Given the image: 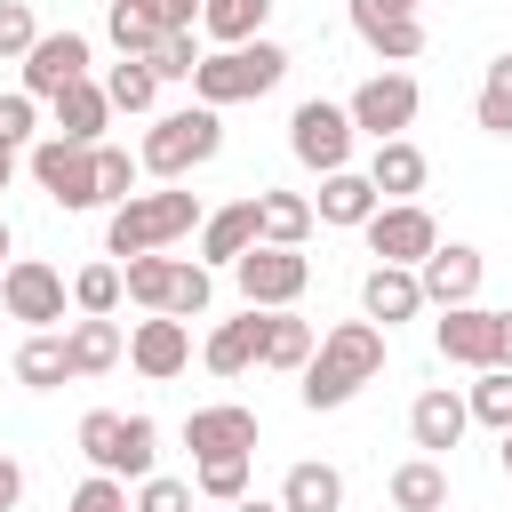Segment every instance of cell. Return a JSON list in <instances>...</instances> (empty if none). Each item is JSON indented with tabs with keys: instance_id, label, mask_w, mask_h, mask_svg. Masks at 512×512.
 <instances>
[{
	"instance_id": "cell-1",
	"label": "cell",
	"mask_w": 512,
	"mask_h": 512,
	"mask_svg": "<svg viewBox=\"0 0 512 512\" xmlns=\"http://www.w3.org/2000/svg\"><path fill=\"white\" fill-rule=\"evenodd\" d=\"M384 368V328L376 320H344L320 336V352L304 360V408H344L360 384H376Z\"/></svg>"
},
{
	"instance_id": "cell-47",
	"label": "cell",
	"mask_w": 512,
	"mask_h": 512,
	"mask_svg": "<svg viewBox=\"0 0 512 512\" xmlns=\"http://www.w3.org/2000/svg\"><path fill=\"white\" fill-rule=\"evenodd\" d=\"M16 496H24V472H16V456H0V512H16Z\"/></svg>"
},
{
	"instance_id": "cell-40",
	"label": "cell",
	"mask_w": 512,
	"mask_h": 512,
	"mask_svg": "<svg viewBox=\"0 0 512 512\" xmlns=\"http://www.w3.org/2000/svg\"><path fill=\"white\" fill-rule=\"evenodd\" d=\"M96 184H104V200L120 208V200H136V160L120 152V144H96Z\"/></svg>"
},
{
	"instance_id": "cell-44",
	"label": "cell",
	"mask_w": 512,
	"mask_h": 512,
	"mask_svg": "<svg viewBox=\"0 0 512 512\" xmlns=\"http://www.w3.org/2000/svg\"><path fill=\"white\" fill-rule=\"evenodd\" d=\"M32 120H40V96H24V88H16V96H0V136H8V144H24V136H32Z\"/></svg>"
},
{
	"instance_id": "cell-48",
	"label": "cell",
	"mask_w": 512,
	"mask_h": 512,
	"mask_svg": "<svg viewBox=\"0 0 512 512\" xmlns=\"http://www.w3.org/2000/svg\"><path fill=\"white\" fill-rule=\"evenodd\" d=\"M232 512H288V504H280V496H272V504H264V496H240Z\"/></svg>"
},
{
	"instance_id": "cell-31",
	"label": "cell",
	"mask_w": 512,
	"mask_h": 512,
	"mask_svg": "<svg viewBox=\"0 0 512 512\" xmlns=\"http://www.w3.org/2000/svg\"><path fill=\"white\" fill-rule=\"evenodd\" d=\"M16 376H24L32 392H56V384L72 376V352H64V336L32 328V336H24V352H16Z\"/></svg>"
},
{
	"instance_id": "cell-13",
	"label": "cell",
	"mask_w": 512,
	"mask_h": 512,
	"mask_svg": "<svg viewBox=\"0 0 512 512\" xmlns=\"http://www.w3.org/2000/svg\"><path fill=\"white\" fill-rule=\"evenodd\" d=\"M72 80H88V40L80 32H40L32 48H24V96H64Z\"/></svg>"
},
{
	"instance_id": "cell-5",
	"label": "cell",
	"mask_w": 512,
	"mask_h": 512,
	"mask_svg": "<svg viewBox=\"0 0 512 512\" xmlns=\"http://www.w3.org/2000/svg\"><path fill=\"white\" fill-rule=\"evenodd\" d=\"M152 440H160L152 416H120V408H88V416H80V456H88L96 472L152 480Z\"/></svg>"
},
{
	"instance_id": "cell-27",
	"label": "cell",
	"mask_w": 512,
	"mask_h": 512,
	"mask_svg": "<svg viewBox=\"0 0 512 512\" xmlns=\"http://www.w3.org/2000/svg\"><path fill=\"white\" fill-rule=\"evenodd\" d=\"M320 352V336H312V320H296L288 304L280 312H264V368H296L304 376V360Z\"/></svg>"
},
{
	"instance_id": "cell-49",
	"label": "cell",
	"mask_w": 512,
	"mask_h": 512,
	"mask_svg": "<svg viewBox=\"0 0 512 512\" xmlns=\"http://www.w3.org/2000/svg\"><path fill=\"white\" fill-rule=\"evenodd\" d=\"M8 176H16V144L0 136V192H8Z\"/></svg>"
},
{
	"instance_id": "cell-35",
	"label": "cell",
	"mask_w": 512,
	"mask_h": 512,
	"mask_svg": "<svg viewBox=\"0 0 512 512\" xmlns=\"http://www.w3.org/2000/svg\"><path fill=\"white\" fill-rule=\"evenodd\" d=\"M120 296H128V272H120V264H80V272H72V304H80V312H112Z\"/></svg>"
},
{
	"instance_id": "cell-45",
	"label": "cell",
	"mask_w": 512,
	"mask_h": 512,
	"mask_svg": "<svg viewBox=\"0 0 512 512\" xmlns=\"http://www.w3.org/2000/svg\"><path fill=\"white\" fill-rule=\"evenodd\" d=\"M392 16H416V0H352V32H368V24H392Z\"/></svg>"
},
{
	"instance_id": "cell-8",
	"label": "cell",
	"mask_w": 512,
	"mask_h": 512,
	"mask_svg": "<svg viewBox=\"0 0 512 512\" xmlns=\"http://www.w3.org/2000/svg\"><path fill=\"white\" fill-rule=\"evenodd\" d=\"M432 344H440V360H456V368H504V312H488V304H448V312L432 320Z\"/></svg>"
},
{
	"instance_id": "cell-11",
	"label": "cell",
	"mask_w": 512,
	"mask_h": 512,
	"mask_svg": "<svg viewBox=\"0 0 512 512\" xmlns=\"http://www.w3.org/2000/svg\"><path fill=\"white\" fill-rule=\"evenodd\" d=\"M0 304H8V320H24V328H56V320H64V272L40 264V256H16V264L0 272Z\"/></svg>"
},
{
	"instance_id": "cell-10",
	"label": "cell",
	"mask_w": 512,
	"mask_h": 512,
	"mask_svg": "<svg viewBox=\"0 0 512 512\" xmlns=\"http://www.w3.org/2000/svg\"><path fill=\"white\" fill-rule=\"evenodd\" d=\"M360 232H368V256H376V264H424V256L440 248V224H432L416 200H384Z\"/></svg>"
},
{
	"instance_id": "cell-32",
	"label": "cell",
	"mask_w": 512,
	"mask_h": 512,
	"mask_svg": "<svg viewBox=\"0 0 512 512\" xmlns=\"http://www.w3.org/2000/svg\"><path fill=\"white\" fill-rule=\"evenodd\" d=\"M256 216H264L272 248H304V232H312V200H296V192H256Z\"/></svg>"
},
{
	"instance_id": "cell-51",
	"label": "cell",
	"mask_w": 512,
	"mask_h": 512,
	"mask_svg": "<svg viewBox=\"0 0 512 512\" xmlns=\"http://www.w3.org/2000/svg\"><path fill=\"white\" fill-rule=\"evenodd\" d=\"M504 368H512V312H504Z\"/></svg>"
},
{
	"instance_id": "cell-17",
	"label": "cell",
	"mask_w": 512,
	"mask_h": 512,
	"mask_svg": "<svg viewBox=\"0 0 512 512\" xmlns=\"http://www.w3.org/2000/svg\"><path fill=\"white\" fill-rule=\"evenodd\" d=\"M360 312H368L376 328L416 320V312H424V280H416V264H376V272L360 280Z\"/></svg>"
},
{
	"instance_id": "cell-12",
	"label": "cell",
	"mask_w": 512,
	"mask_h": 512,
	"mask_svg": "<svg viewBox=\"0 0 512 512\" xmlns=\"http://www.w3.org/2000/svg\"><path fill=\"white\" fill-rule=\"evenodd\" d=\"M416 104H424V96H416V80H408V72H376V80H360V88H352V104H344V112H352V128H360V136H376V144H384V136H400V128L416 120Z\"/></svg>"
},
{
	"instance_id": "cell-50",
	"label": "cell",
	"mask_w": 512,
	"mask_h": 512,
	"mask_svg": "<svg viewBox=\"0 0 512 512\" xmlns=\"http://www.w3.org/2000/svg\"><path fill=\"white\" fill-rule=\"evenodd\" d=\"M8 264H16V256H8V216H0V272H8Z\"/></svg>"
},
{
	"instance_id": "cell-7",
	"label": "cell",
	"mask_w": 512,
	"mask_h": 512,
	"mask_svg": "<svg viewBox=\"0 0 512 512\" xmlns=\"http://www.w3.org/2000/svg\"><path fill=\"white\" fill-rule=\"evenodd\" d=\"M32 176H40V192H48L56 208H96V200H104V184H96V144L48 136V144H32Z\"/></svg>"
},
{
	"instance_id": "cell-9",
	"label": "cell",
	"mask_w": 512,
	"mask_h": 512,
	"mask_svg": "<svg viewBox=\"0 0 512 512\" xmlns=\"http://www.w3.org/2000/svg\"><path fill=\"white\" fill-rule=\"evenodd\" d=\"M288 152L304 160V168H320V176H336L344 160H352V112L344 104H296L288 112Z\"/></svg>"
},
{
	"instance_id": "cell-52",
	"label": "cell",
	"mask_w": 512,
	"mask_h": 512,
	"mask_svg": "<svg viewBox=\"0 0 512 512\" xmlns=\"http://www.w3.org/2000/svg\"><path fill=\"white\" fill-rule=\"evenodd\" d=\"M496 456H504V472H512V432H504V448H496Z\"/></svg>"
},
{
	"instance_id": "cell-2",
	"label": "cell",
	"mask_w": 512,
	"mask_h": 512,
	"mask_svg": "<svg viewBox=\"0 0 512 512\" xmlns=\"http://www.w3.org/2000/svg\"><path fill=\"white\" fill-rule=\"evenodd\" d=\"M288 80V48H272V40H240V48H216V56H200V72H192V88H200V104H248V96H272Z\"/></svg>"
},
{
	"instance_id": "cell-36",
	"label": "cell",
	"mask_w": 512,
	"mask_h": 512,
	"mask_svg": "<svg viewBox=\"0 0 512 512\" xmlns=\"http://www.w3.org/2000/svg\"><path fill=\"white\" fill-rule=\"evenodd\" d=\"M464 400H472V416H480L488 432H512V368H480V384H472Z\"/></svg>"
},
{
	"instance_id": "cell-43",
	"label": "cell",
	"mask_w": 512,
	"mask_h": 512,
	"mask_svg": "<svg viewBox=\"0 0 512 512\" xmlns=\"http://www.w3.org/2000/svg\"><path fill=\"white\" fill-rule=\"evenodd\" d=\"M136 512H192V480H160V472H152V480L136 488Z\"/></svg>"
},
{
	"instance_id": "cell-26",
	"label": "cell",
	"mask_w": 512,
	"mask_h": 512,
	"mask_svg": "<svg viewBox=\"0 0 512 512\" xmlns=\"http://www.w3.org/2000/svg\"><path fill=\"white\" fill-rule=\"evenodd\" d=\"M248 360H264V312L248 304V320H224L216 336H208V368L216 376H240Z\"/></svg>"
},
{
	"instance_id": "cell-24",
	"label": "cell",
	"mask_w": 512,
	"mask_h": 512,
	"mask_svg": "<svg viewBox=\"0 0 512 512\" xmlns=\"http://www.w3.org/2000/svg\"><path fill=\"white\" fill-rule=\"evenodd\" d=\"M280 504H288V512H344V472H336V464H288Z\"/></svg>"
},
{
	"instance_id": "cell-28",
	"label": "cell",
	"mask_w": 512,
	"mask_h": 512,
	"mask_svg": "<svg viewBox=\"0 0 512 512\" xmlns=\"http://www.w3.org/2000/svg\"><path fill=\"white\" fill-rule=\"evenodd\" d=\"M392 504H400V512H440V504H448V472H440V456H408V464L392 472Z\"/></svg>"
},
{
	"instance_id": "cell-22",
	"label": "cell",
	"mask_w": 512,
	"mask_h": 512,
	"mask_svg": "<svg viewBox=\"0 0 512 512\" xmlns=\"http://www.w3.org/2000/svg\"><path fill=\"white\" fill-rule=\"evenodd\" d=\"M104 120H112V96H104L96 80H72V88L56 96V136H72V144H104Z\"/></svg>"
},
{
	"instance_id": "cell-3",
	"label": "cell",
	"mask_w": 512,
	"mask_h": 512,
	"mask_svg": "<svg viewBox=\"0 0 512 512\" xmlns=\"http://www.w3.org/2000/svg\"><path fill=\"white\" fill-rule=\"evenodd\" d=\"M200 224V200L192 192H136V200H120L112 208V224H104V248L112 256H152V248H168V240H184Z\"/></svg>"
},
{
	"instance_id": "cell-46",
	"label": "cell",
	"mask_w": 512,
	"mask_h": 512,
	"mask_svg": "<svg viewBox=\"0 0 512 512\" xmlns=\"http://www.w3.org/2000/svg\"><path fill=\"white\" fill-rule=\"evenodd\" d=\"M152 8H160V24H168V32H192L208 0H152Z\"/></svg>"
},
{
	"instance_id": "cell-33",
	"label": "cell",
	"mask_w": 512,
	"mask_h": 512,
	"mask_svg": "<svg viewBox=\"0 0 512 512\" xmlns=\"http://www.w3.org/2000/svg\"><path fill=\"white\" fill-rule=\"evenodd\" d=\"M104 96H112V112H152V96H160L152 56H120V64H112V80H104Z\"/></svg>"
},
{
	"instance_id": "cell-6",
	"label": "cell",
	"mask_w": 512,
	"mask_h": 512,
	"mask_svg": "<svg viewBox=\"0 0 512 512\" xmlns=\"http://www.w3.org/2000/svg\"><path fill=\"white\" fill-rule=\"evenodd\" d=\"M232 280H240V296H248L256 312H280V304H296V296L312 288V256H304V248H272V240H256V248L232 264Z\"/></svg>"
},
{
	"instance_id": "cell-23",
	"label": "cell",
	"mask_w": 512,
	"mask_h": 512,
	"mask_svg": "<svg viewBox=\"0 0 512 512\" xmlns=\"http://www.w3.org/2000/svg\"><path fill=\"white\" fill-rule=\"evenodd\" d=\"M368 184H376L384 200H408V192H424V152H416L408 136H384V144H376V160H368Z\"/></svg>"
},
{
	"instance_id": "cell-38",
	"label": "cell",
	"mask_w": 512,
	"mask_h": 512,
	"mask_svg": "<svg viewBox=\"0 0 512 512\" xmlns=\"http://www.w3.org/2000/svg\"><path fill=\"white\" fill-rule=\"evenodd\" d=\"M360 40H368V48L384 56V64H408V56H424V24H416V16H392V24H368Z\"/></svg>"
},
{
	"instance_id": "cell-14",
	"label": "cell",
	"mask_w": 512,
	"mask_h": 512,
	"mask_svg": "<svg viewBox=\"0 0 512 512\" xmlns=\"http://www.w3.org/2000/svg\"><path fill=\"white\" fill-rule=\"evenodd\" d=\"M184 448L192 456H256V408H240V400L192 408L184 416Z\"/></svg>"
},
{
	"instance_id": "cell-19",
	"label": "cell",
	"mask_w": 512,
	"mask_h": 512,
	"mask_svg": "<svg viewBox=\"0 0 512 512\" xmlns=\"http://www.w3.org/2000/svg\"><path fill=\"white\" fill-rule=\"evenodd\" d=\"M256 240H264L256 192H248V200H232V208H216V216H200V256H208V264H240Z\"/></svg>"
},
{
	"instance_id": "cell-42",
	"label": "cell",
	"mask_w": 512,
	"mask_h": 512,
	"mask_svg": "<svg viewBox=\"0 0 512 512\" xmlns=\"http://www.w3.org/2000/svg\"><path fill=\"white\" fill-rule=\"evenodd\" d=\"M40 40V24H32V8L24 0H0V56H24Z\"/></svg>"
},
{
	"instance_id": "cell-39",
	"label": "cell",
	"mask_w": 512,
	"mask_h": 512,
	"mask_svg": "<svg viewBox=\"0 0 512 512\" xmlns=\"http://www.w3.org/2000/svg\"><path fill=\"white\" fill-rule=\"evenodd\" d=\"M64 512H136V504H128L120 472H88V480L72 488V504H64Z\"/></svg>"
},
{
	"instance_id": "cell-34",
	"label": "cell",
	"mask_w": 512,
	"mask_h": 512,
	"mask_svg": "<svg viewBox=\"0 0 512 512\" xmlns=\"http://www.w3.org/2000/svg\"><path fill=\"white\" fill-rule=\"evenodd\" d=\"M472 112H480V128H488V136H512V48L488 64V80H480V104H472Z\"/></svg>"
},
{
	"instance_id": "cell-37",
	"label": "cell",
	"mask_w": 512,
	"mask_h": 512,
	"mask_svg": "<svg viewBox=\"0 0 512 512\" xmlns=\"http://www.w3.org/2000/svg\"><path fill=\"white\" fill-rule=\"evenodd\" d=\"M192 488H200V496H216V504H240V496H248V456H200Z\"/></svg>"
},
{
	"instance_id": "cell-30",
	"label": "cell",
	"mask_w": 512,
	"mask_h": 512,
	"mask_svg": "<svg viewBox=\"0 0 512 512\" xmlns=\"http://www.w3.org/2000/svg\"><path fill=\"white\" fill-rule=\"evenodd\" d=\"M264 16H272V0H208V8H200V32H208L216 48H240V40L264 32Z\"/></svg>"
},
{
	"instance_id": "cell-16",
	"label": "cell",
	"mask_w": 512,
	"mask_h": 512,
	"mask_svg": "<svg viewBox=\"0 0 512 512\" xmlns=\"http://www.w3.org/2000/svg\"><path fill=\"white\" fill-rule=\"evenodd\" d=\"M480 272H488V264H480V248H464V240H448V248H432V256L416 264L424 304H440V312H448V304H472V296H480Z\"/></svg>"
},
{
	"instance_id": "cell-29",
	"label": "cell",
	"mask_w": 512,
	"mask_h": 512,
	"mask_svg": "<svg viewBox=\"0 0 512 512\" xmlns=\"http://www.w3.org/2000/svg\"><path fill=\"white\" fill-rule=\"evenodd\" d=\"M104 24H112V48H120V56H152V48L168 40V24H160V8H152V0H112V16H104Z\"/></svg>"
},
{
	"instance_id": "cell-25",
	"label": "cell",
	"mask_w": 512,
	"mask_h": 512,
	"mask_svg": "<svg viewBox=\"0 0 512 512\" xmlns=\"http://www.w3.org/2000/svg\"><path fill=\"white\" fill-rule=\"evenodd\" d=\"M176 280H184V256H128V296L144 312H176Z\"/></svg>"
},
{
	"instance_id": "cell-15",
	"label": "cell",
	"mask_w": 512,
	"mask_h": 512,
	"mask_svg": "<svg viewBox=\"0 0 512 512\" xmlns=\"http://www.w3.org/2000/svg\"><path fill=\"white\" fill-rule=\"evenodd\" d=\"M128 360H136L152 384H168V376H184V360H192V328H184L176 312H152V320L128 328Z\"/></svg>"
},
{
	"instance_id": "cell-53",
	"label": "cell",
	"mask_w": 512,
	"mask_h": 512,
	"mask_svg": "<svg viewBox=\"0 0 512 512\" xmlns=\"http://www.w3.org/2000/svg\"><path fill=\"white\" fill-rule=\"evenodd\" d=\"M440 512H448V504H440Z\"/></svg>"
},
{
	"instance_id": "cell-4",
	"label": "cell",
	"mask_w": 512,
	"mask_h": 512,
	"mask_svg": "<svg viewBox=\"0 0 512 512\" xmlns=\"http://www.w3.org/2000/svg\"><path fill=\"white\" fill-rule=\"evenodd\" d=\"M216 144H224V120H216V104H184V112H160L152 128H144V168L160 176V184H176L184 168H200V160H216Z\"/></svg>"
},
{
	"instance_id": "cell-21",
	"label": "cell",
	"mask_w": 512,
	"mask_h": 512,
	"mask_svg": "<svg viewBox=\"0 0 512 512\" xmlns=\"http://www.w3.org/2000/svg\"><path fill=\"white\" fill-rule=\"evenodd\" d=\"M120 344H128V336H120V320H112V312H80V320L64 328V352H72V376H104V368L120 360Z\"/></svg>"
},
{
	"instance_id": "cell-18",
	"label": "cell",
	"mask_w": 512,
	"mask_h": 512,
	"mask_svg": "<svg viewBox=\"0 0 512 512\" xmlns=\"http://www.w3.org/2000/svg\"><path fill=\"white\" fill-rule=\"evenodd\" d=\"M464 424H472V400H456L448 384L416 392V408H408V432H416V448H424V456H448V448L464 440Z\"/></svg>"
},
{
	"instance_id": "cell-41",
	"label": "cell",
	"mask_w": 512,
	"mask_h": 512,
	"mask_svg": "<svg viewBox=\"0 0 512 512\" xmlns=\"http://www.w3.org/2000/svg\"><path fill=\"white\" fill-rule=\"evenodd\" d=\"M152 72H160V80H192V72H200V40H192V32H168V40L152 48Z\"/></svg>"
},
{
	"instance_id": "cell-20",
	"label": "cell",
	"mask_w": 512,
	"mask_h": 512,
	"mask_svg": "<svg viewBox=\"0 0 512 512\" xmlns=\"http://www.w3.org/2000/svg\"><path fill=\"white\" fill-rule=\"evenodd\" d=\"M384 208V192L360 176V168H336V176H320V200H312V216L320 224H368Z\"/></svg>"
}]
</instances>
